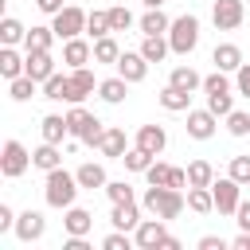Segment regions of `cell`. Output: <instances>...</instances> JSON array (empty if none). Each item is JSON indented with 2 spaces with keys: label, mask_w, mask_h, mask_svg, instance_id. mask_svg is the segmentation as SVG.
Listing matches in <instances>:
<instances>
[{
  "label": "cell",
  "mask_w": 250,
  "mask_h": 250,
  "mask_svg": "<svg viewBox=\"0 0 250 250\" xmlns=\"http://www.w3.org/2000/svg\"><path fill=\"white\" fill-rule=\"evenodd\" d=\"M102 156H109V160H121L125 152H129V141H125V129H117V125H105V133H102V141L94 145Z\"/></svg>",
  "instance_id": "obj_12"
},
{
  "label": "cell",
  "mask_w": 250,
  "mask_h": 250,
  "mask_svg": "<svg viewBox=\"0 0 250 250\" xmlns=\"http://www.w3.org/2000/svg\"><path fill=\"white\" fill-rule=\"evenodd\" d=\"M234 90H238L242 98H250V62H242V66L234 70Z\"/></svg>",
  "instance_id": "obj_47"
},
{
  "label": "cell",
  "mask_w": 250,
  "mask_h": 250,
  "mask_svg": "<svg viewBox=\"0 0 250 250\" xmlns=\"http://www.w3.org/2000/svg\"><path fill=\"white\" fill-rule=\"evenodd\" d=\"M125 94H129V82H125L121 74H113V78H102V82H98V98H102V102H109V105H121V102H125Z\"/></svg>",
  "instance_id": "obj_22"
},
{
  "label": "cell",
  "mask_w": 250,
  "mask_h": 250,
  "mask_svg": "<svg viewBox=\"0 0 250 250\" xmlns=\"http://www.w3.org/2000/svg\"><path fill=\"white\" fill-rule=\"evenodd\" d=\"M168 27H172V20H168L160 8H148V12L141 16V35H168Z\"/></svg>",
  "instance_id": "obj_26"
},
{
  "label": "cell",
  "mask_w": 250,
  "mask_h": 250,
  "mask_svg": "<svg viewBox=\"0 0 250 250\" xmlns=\"http://www.w3.org/2000/svg\"><path fill=\"white\" fill-rule=\"evenodd\" d=\"M145 180L148 184H156V188H188V168H172V164H160V160H152L148 168H145Z\"/></svg>",
  "instance_id": "obj_8"
},
{
  "label": "cell",
  "mask_w": 250,
  "mask_h": 250,
  "mask_svg": "<svg viewBox=\"0 0 250 250\" xmlns=\"http://www.w3.org/2000/svg\"><path fill=\"white\" fill-rule=\"evenodd\" d=\"M43 98H51V102H70L74 98V86H70V74H51L47 82H43Z\"/></svg>",
  "instance_id": "obj_21"
},
{
  "label": "cell",
  "mask_w": 250,
  "mask_h": 250,
  "mask_svg": "<svg viewBox=\"0 0 250 250\" xmlns=\"http://www.w3.org/2000/svg\"><path fill=\"white\" fill-rule=\"evenodd\" d=\"M234 215H238V227H242V230H250V199H242Z\"/></svg>",
  "instance_id": "obj_51"
},
{
  "label": "cell",
  "mask_w": 250,
  "mask_h": 250,
  "mask_svg": "<svg viewBox=\"0 0 250 250\" xmlns=\"http://www.w3.org/2000/svg\"><path fill=\"white\" fill-rule=\"evenodd\" d=\"M168 51H172V43H168L164 35H145V39H141V55H145L148 62H164Z\"/></svg>",
  "instance_id": "obj_29"
},
{
  "label": "cell",
  "mask_w": 250,
  "mask_h": 250,
  "mask_svg": "<svg viewBox=\"0 0 250 250\" xmlns=\"http://www.w3.org/2000/svg\"><path fill=\"white\" fill-rule=\"evenodd\" d=\"M207 109H211L215 117H227V113L234 109V98H230V90H219V94H207Z\"/></svg>",
  "instance_id": "obj_39"
},
{
  "label": "cell",
  "mask_w": 250,
  "mask_h": 250,
  "mask_svg": "<svg viewBox=\"0 0 250 250\" xmlns=\"http://www.w3.org/2000/svg\"><path fill=\"white\" fill-rule=\"evenodd\" d=\"M133 145L145 148V152H152V156H160V152L168 148V133H164V125H141Z\"/></svg>",
  "instance_id": "obj_15"
},
{
  "label": "cell",
  "mask_w": 250,
  "mask_h": 250,
  "mask_svg": "<svg viewBox=\"0 0 250 250\" xmlns=\"http://www.w3.org/2000/svg\"><path fill=\"white\" fill-rule=\"evenodd\" d=\"M90 59H94V43H86L82 35H74V39L62 43V62H66L70 70H74V66H86Z\"/></svg>",
  "instance_id": "obj_16"
},
{
  "label": "cell",
  "mask_w": 250,
  "mask_h": 250,
  "mask_svg": "<svg viewBox=\"0 0 250 250\" xmlns=\"http://www.w3.org/2000/svg\"><path fill=\"white\" fill-rule=\"evenodd\" d=\"M219 90H230L227 70H215V74H207V78H203V94H219Z\"/></svg>",
  "instance_id": "obj_45"
},
{
  "label": "cell",
  "mask_w": 250,
  "mask_h": 250,
  "mask_svg": "<svg viewBox=\"0 0 250 250\" xmlns=\"http://www.w3.org/2000/svg\"><path fill=\"white\" fill-rule=\"evenodd\" d=\"M105 195H109V203H129V199H137V195H133V184H125V180H109V184H105Z\"/></svg>",
  "instance_id": "obj_42"
},
{
  "label": "cell",
  "mask_w": 250,
  "mask_h": 250,
  "mask_svg": "<svg viewBox=\"0 0 250 250\" xmlns=\"http://www.w3.org/2000/svg\"><path fill=\"white\" fill-rule=\"evenodd\" d=\"M211 195H215V211H219V215H234L238 203H242V184H238L234 176L211 180Z\"/></svg>",
  "instance_id": "obj_6"
},
{
  "label": "cell",
  "mask_w": 250,
  "mask_h": 250,
  "mask_svg": "<svg viewBox=\"0 0 250 250\" xmlns=\"http://www.w3.org/2000/svg\"><path fill=\"white\" fill-rule=\"evenodd\" d=\"M4 230H16V211L8 207V203H0V234Z\"/></svg>",
  "instance_id": "obj_48"
},
{
  "label": "cell",
  "mask_w": 250,
  "mask_h": 250,
  "mask_svg": "<svg viewBox=\"0 0 250 250\" xmlns=\"http://www.w3.org/2000/svg\"><path fill=\"white\" fill-rule=\"evenodd\" d=\"M105 12H109V27H113V31H129V27H133V12H129L125 4H113V8H105Z\"/></svg>",
  "instance_id": "obj_41"
},
{
  "label": "cell",
  "mask_w": 250,
  "mask_h": 250,
  "mask_svg": "<svg viewBox=\"0 0 250 250\" xmlns=\"http://www.w3.org/2000/svg\"><path fill=\"white\" fill-rule=\"evenodd\" d=\"M78 191H82L78 176H74V172H62V164L47 172V184H43V199H47V207H59V211H66V207H74Z\"/></svg>",
  "instance_id": "obj_1"
},
{
  "label": "cell",
  "mask_w": 250,
  "mask_h": 250,
  "mask_svg": "<svg viewBox=\"0 0 250 250\" xmlns=\"http://www.w3.org/2000/svg\"><path fill=\"white\" fill-rule=\"evenodd\" d=\"M86 35H90V39L113 35V27H109V12H90V20H86Z\"/></svg>",
  "instance_id": "obj_37"
},
{
  "label": "cell",
  "mask_w": 250,
  "mask_h": 250,
  "mask_svg": "<svg viewBox=\"0 0 250 250\" xmlns=\"http://www.w3.org/2000/svg\"><path fill=\"white\" fill-rule=\"evenodd\" d=\"M66 125H70V137H78L82 145H98V141H102V133H105V121H98L90 109H82V102H78V105H70Z\"/></svg>",
  "instance_id": "obj_4"
},
{
  "label": "cell",
  "mask_w": 250,
  "mask_h": 250,
  "mask_svg": "<svg viewBox=\"0 0 250 250\" xmlns=\"http://www.w3.org/2000/svg\"><path fill=\"white\" fill-rule=\"evenodd\" d=\"M121 160H125V168H129V172H145V168H148V164H152V160H156V156H152V152H145V148H137V145H133V148H129V152H125V156H121Z\"/></svg>",
  "instance_id": "obj_40"
},
{
  "label": "cell",
  "mask_w": 250,
  "mask_h": 250,
  "mask_svg": "<svg viewBox=\"0 0 250 250\" xmlns=\"http://www.w3.org/2000/svg\"><path fill=\"white\" fill-rule=\"evenodd\" d=\"M109 223L117 227V230H137L141 227V207H137V199H129V203H113V215H109Z\"/></svg>",
  "instance_id": "obj_18"
},
{
  "label": "cell",
  "mask_w": 250,
  "mask_h": 250,
  "mask_svg": "<svg viewBox=\"0 0 250 250\" xmlns=\"http://www.w3.org/2000/svg\"><path fill=\"white\" fill-rule=\"evenodd\" d=\"M23 70H27V55L20 59V55H16V47H4V51H0V74L12 82V78H20Z\"/></svg>",
  "instance_id": "obj_27"
},
{
  "label": "cell",
  "mask_w": 250,
  "mask_h": 250,
  "mask_svg": "<svg viewBox=\"0 0 250 250\" xmlns=\"http://www.w3.org/2000/svg\"><path fill=\"white\" fill-rule=\"evenodd\" d=\"M35 78L31 74H20V78H12V86H8V94H12V102H27L31 94H35Z\"/></svg>",
  "instance_id": "obj_38"
},
{
  "label": "cell",
  "mask_w": 250,
  "mask_h": 250,
  "mask_svg": "<svg viewBox=\"0 0 250 250\" xmlns=\"http://www.w3.org/2000/svg\"><path fill=\"white\" fill-rule=\"evenodd\" d=\"M23 74H31L39 86L55 74V59H51V51H27V70Z\"/></svg>",
  "instance_id": "obj_19"
},
{
  "label": "cell",
  "mask_w": 250,
  "mask_h": 250,
  "mask_svg": "<svg viewBox=\"0 0 250 250\" xmlns=\"http://www.w3.org/2000/svg\"><path fill=\"white\" fill-rule=\"evenodd\" d=\"M113 66H117V74H121L129 86H137V82L148 78V59H145L141 51H121V59H117Z\"/></svg>",
  "instance_id": "obj_10"
},
{
  "label": "cell",
  "mask_w": 250,
  "mask_h": 250,
  "mask_svg": "<svg viewBox=\"0 0 250 250\" xmlns=\"http://www.w3.org/2000/svg\"><path fill=\"white\" fill-rule=\"evenodd\" d=\"M35 8H39V12H47V16H59L66 4H62V0H35Z\"/></svg>",
  "instance_id": "obj_50"
},
{
  "label": "cell",
  "mask_w": 250,
  "mask_h": 250,
  "mask_svg": "<svg viewBox=\"0 0 250 250\" xmlns=\"http://www.w3.org/2000/svg\"><path fill=\"white\" fill-rule=\"evenodd\" d=\"M215 113L211 109H188V137H195V141H211L215 137Z\"/></svg>",
  "instance_id": "obj_14"
},
{
  "label": "cell",
  "mask_w": 250,
  "mask_h": 250,
  "mask_svg": "<svg viewBox=\"0 0 250 250\" xmlns=\"http://www.w3.org/2000/svg\"><path fill=\"white\" fill-rule=\"evenodd\" d=\"M188 207H191L195 215L215 211V195H211V188H188Z\"/></svg>",
  "instance_id": "obj_36"
},
{
  "label": "cell",
  "mask_w": 250,
  "mask_h": 250,
  "mask_svg": "<svg viewBox=\"0 0 250 250\" xmlns=\"http://www.w3.org/2000/svg\"><path fill=\"white\" fill-rule=\"evenodd\" d=\"M227 129H230V137H246V133H250V113L230 109V113H227Z\"/></svg>",
  "instance_id": "obj_43"
},
{
  "label": "cell",
  "mask_w": 250,
  "mask_h": 250,
  "mask_svg": "<svg viewBox=\"0 0 250 250\" xmlns=\"http://www.w3.org/2000/svg\"><path fill=\"white\" fill-rule=\"evenodd\" d=\"M242 16H246V0H215V8H211V20L219 31H234L242 23Z\"/></svg>",
  "instance_id": "obj_9"
},
{
  "label": "cell",
  "mask_w": 250,
  "mask_h": 250,
  "mask_svg": "<svg viewBox=\"0 0 250 250\" xmlns=\"http://www.w3.org/2000/svg\"><path fill=\"white\" fill-rule=\"evenodd\" d=\"M102 246H105V250H129V246H137V242L129 238V230H113V234L102 238Z\"/></svg>",
  "instance_id": "obj_46"
},
{
  "label": "cell",
  "mask_w": 250,
  "mask_h": 250,
  "mask_svg": "<svg viewBox=\"0 0 250 250\" xmlns=\"http://www.w3.org/2000/svg\"><path fill=\"white\" fill-rule=\"evenodd\" d=\"M0 39H4V47H16V43L27 39V31H23V23H20L16 16H4V20H0Z\"/></svg>",
  "instance_id": "obj_32"
},
{
  "label": "cell",
  "mask_w": 250,
  "mask_h": 250,
  "mask_svg": "<svg viewBox=\"0 0 250 250\" xmlns=\"http://www.w3.org/2000/svg\"><path fill=\"white\" fill-rule=\"evenodd\" d=\"M156 98H160V105H164L168 113H188V109H191V94H188V90H180V86H172V82H168Z\"/></svg>",
  "instance_id": "obj_20"
},
{
  "label": "cell",
  "mask_w": 250,
  "mask_h": 250,
  "mask_svg": "<svg viewBox=\"0 0 250 250\" xmlns=\"http://www.w3.org/2000/svg\"><path fill=\"white\" fill-rule=\"evenodd\" d=\"M27 168H31V152L20 141H4V148H0V172H4V180H20Z\"/></svg>",
  "instance_id": "obj_5"
},
{
  "label": "cell",
  "mask_w": 250,
  "mask_h": 250,
  "mask_svg": "<svg viewBox=\"0 0 250 250\" xmlns=\"http://www.w3.org/2000/svg\"><path fill=\"white\" fill-rule=\"evenodd\" d=\"M199 250H227V238H219V234H203V238H199Z\"/></svg>",
  "instance_id": "obj_49"
},
{
  "label": "cell",
  "mask_w": 250,
  "mask_h": 250,
  "mask_svg": "<svg viewBox=\"0 0 250 250\" xmlns=\"http://www.w3.org/2000/svg\"><path fill=\"white\" fill-rule=\"evenodd\" d=\"M43 230H47V219H43L39 211H23V215H16V238H20V242H39Z\"/></svg>",
  "instance_id": "obj_13"
},
{
  "label": "cell",
  "mask_w": 250,
  "mask_h": 250,
  "mask_svg": "<svg viewBox=\"0 0 250 250\" xmlns=\"http://www.w3.org/2000/svg\"><path fill=\"white\" fill-rule=\"evenodd\" d=\"M141 207L148 211V215H156V219H176L184 207H188V195L180 191V188H156V184H148L145 188V199H141Z\"/></svg>",
  "instance_id": "obj_2"
},
{
  "label": "cell",
  "mask_w": 250,
  "mask_h": 250,
  "mask_svg": "<svg viewBox=\"0 0 250 250\" xmlns=\"http://www.w3.org/2000/svg\"><path fill=\"white\" fill-rule=\"evenodd\" d=\"M74 176H78V184H82L86 191H94V188H105V184H109V180H105V168H102V164H94V160H90V164H82Z\"/></svg>",
  "instance_id": "obj_30"
},
{
  "label": "cell",
  "mask_w": 250,
  "mask_h": 250,
  "mask_svg": "<svg viewBox=\"0 0 250 250\" xmlns=\"http://www.w3.org/2000/svg\"><path fill=\"white\" fill-rule=\"evenodd\" d=\"M160 250H180V238H176V234H164V242H160Z\"/></svg>",
  "instance_id": "obj_52"
},
{
  "label": "cell",
  "mask_w": 250,
  "mask_h": 250,
  "mask_svg": "<svg viewBox=\"0 0 250 250\" xmlns=\"http://www.w3.org/2000/svg\"><path fill=\"white\" fill-rule=\"evenodd\" d=\"M141 4H145V8H160L164 0H141Z\"/></svg>",
  "instance_id": "obj_53"
},
{
  "label": "cell",
  "mask_w": 250,
  "mask_h": 250,
  "mask_svg": "<svg viewBox=\"0 0 250 250\" xmlns=\"http://www.w3.org/2000/svg\"><path fill=\"white\" fill-rule=\"evenodd\" d=\"M164 234H168V230H164V219L152 215V219H141V227L133 230V242H137L141 250H156V246L164 242Z\"/></svg>",
  "instance_id": "obj_11"
},
{
  "label": "cell",
  "mask_w": 250,
  "mask_h": 250,
  "mask_svg": "<svg viewBox=\"0 0 250 250\" xmlns=\"http://www.w3.org/2000/svg\"><path fill=\"white\" fill-rule=\"evenodd\" d=\"M62 227H66V234H90V227H94V215H90L86 207H66V215H62Z\"/></svg>",
  "instance_id": "obj_24"
},
{
  "label": "cell",
  "mask_w": 250,
  "mask_h": 250,
  "mask_svg": "<svg viewBox=\"0 0 250 250\" xmlns=\"http://www.w3.org/2000/svg\"><path fill=\"white\" fill-rule=\"evenodd\" d=\"M211 62H215V70L234 74V70L242 66V47H238V43H219V47L211 51Z\"/></svg>",
  "instance_id": "obj_17"
},
{
  "label": "cell",
  "mask_w": 250,
  "mask_h": 250,
  "mask_svg": "<svg viewBox=\"0 0 250 250\" xmlns=\"http://www.w3.org/2000/svg\"><path fill=\"white\" fill-rule=\"evenodd\" d=\"M168 82H172V86H180V90H188V94L203 86V78H199V74H195L191 66H172V74H168Z\"/></svg>",
  "instance_id": "obj_35"
},
{
  "label": "cell",
  "mask_w": 250,
  "mask_h": 250,
  "mask_svg": "<svg viewBox=\"0 0 250 250\" xmlns=\"http://www.w3.org/2000/svg\"><path fill=\"white\" fill-rule=\"evenodd\" d=\"M168 43H172V55H191L195 43H199V20L191 12L176 16L172 27H168Z\"/></svg>",
  "instance_id": "obj_3"
},
{
  "label": "cell",
  "mask_w": 250,
  "mask_h": 250,
  "mask_svg": "<svg viewBox=\"0 0 250 250\" xmlns=\"http://www.w3.org/2000/svg\"><path fill=\"white\" fill-rule=\"evenodd\" d=\"M59 35H55V27H31L27 31V39H23V47L27 51H51V43H55Z\"/></svg>",
  "instance_id": "obj_33"
},
{
  "label": "cell",
  "mask_w": 250,
  "mask_h": 250,
  "mask_svg": "<svg viewBox=\"0 0 250 250\" xmlns=\"http://www.w3.org/2000/svg\"><path fill=\"white\" fill-rule=\"evenodd\" d=\"M51 20H55V23H51V27H55V35L66 43V39H74V35H82V31H86L90 12H82L78 4H66V8H62L59 16H51Z\"/></svg>",
  "instance_id": "obj_7"
},
{
  "label": "cell",
  "mask_w": 250,
  "mask_h": 250,
  "mask_svg": "<svg viewBox=\"0 0 250 250\" xmlns=\"http://www.w3.org/2000/svg\"><path fill=\"white\" fill-rule=\"evenodd\" d=\"M211 180H215V168L207 160H191L188 164V188H211Z\"/></svg>",
  "instance_id": "obj_31"
},
{
  "label": "cell",
  "mask_w": 250,
  "mask_h": 250,
  "mask_svg": "<svg viewBox=\"0 0 250 250\" xmlns=\"http://www.w3.org/2000/svg\"><path fill=\"white\" fill-rule=\"evenodd\" d=\"M117 59H121V47H117L113 35L94 39V62H117Z\"/></svg>",
  "instance_id": "obj_34"
},
{
  "label": "cell",
  "mask_w": 250,
  "mask_h": 250,
  "mask_svg": "<svg viewBox=\"0 0 250 250\" xmlns=\"http://www.w3.org/2000/svg\"><path fill=\"white\" fill-rule=\"evenodd\" d=\"M70 86H74V98H70V105H78L86 94H94V70H86V66H74V70H70Z\"/></svg>",
  "instance_id": "obj_28"
},
{
  "label": "cell",
  "mask_w": 250,
  "mask_h": 250,
  "mask_svg": "<svg viewBox=\"0 0 250 250\" xmlns=\"http://www.w3.org/2000/svg\"><path fill=\"white\" fill-rule=\"evenodd\" d=\"M59 164H62V152H59V145H51V141H43V145L31 152V168L51 172V168H59Z\"/></svg>",
  "instance_id": "obj_25"
},
{
  "label": "cell",
  "mask_w": 250,
  "mask_h": 250,
  "mask_svg": "<svg viewBox=\"0 0 250 250\" xmlns=\"http://www.w3.org/2000/svg\"><path fill=\"white\" fill-rule=\"evenodd\" d=\"M39 133H43V141H51V145H62V137H70V125H66V117H59V113H47V117L39 121Z\"/></svg>",
  "instance_id": "obj_23"
},
{
  "label": "cell",
  "mask_w": 250,
  "mask_h": 250,
  "mask_svg": "<svg viewBox=\"0 0 250 250\" xmlns=\"http://www.w3.org/2000/svg\"><path fill=\"white\" fill-rule=\"evenodd\" d=\"M227 176H234L242 188L250 184V156H230V168H227Z\"/></svg>",
  "instance_id": "obj_44"
}]
</instances>
